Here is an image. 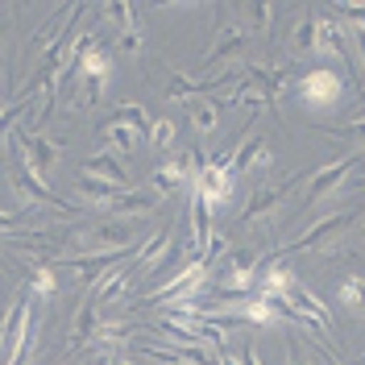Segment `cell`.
I'll use <instances>...</instances> for the list:
<instances>
[{
    "label": "cell",
    "instance_id": "cell-43",
    "mask_svg": "<svg viewBox=\"0 0 365 365\" xmlns=\"http://www.w3.org/2000/svg\"><path fill=\"white\" fill-rule=\"evenodd\" d=\"M287 365H307V361H303V357H291V361H287Z\"/></svg>",
    "mask_w": 365,
    "mask_h": 365
},
{
    "label": "cell",
    "instance_id": "cell-3",
    "mask_svg": "<svg viewBox=\"0 0 365 365\" xmlns=\"http://www.w3.org/2000/svg\"><path fill=\"white\" fill-rule=\"evenodd\" d=\"M232 154L225 158H200V170L191 175V200H200L207 207H220L225 200H232Z\"/></svg>",
    "mask_w": 365,
    "mask_h": 365
},
{
    "label": "cell",
    "instance_id": "cell-14",
    "mask_svg": "<svg viewBox=\"0 0 365 365\" xmlns=\"http://www.w3.org/2000/svg\"><path fill=\"white\" fill-rule=\"evenodd\" d=\"M274 154L266 150V141L257 133H245V141L232 150V175H241V170H270Z\"/></svg>",
    "mask_w": 365,
    "mask_h": 365
},
{
    "label": "cell",
    "instance_id": "cell-27",
    "mask_svg": "<svg viewBox=\"0 0 365 365\" xmlns=\"http://www.w3.org/2000/svg\"><path fill=\"white\" fill-rule=\"evenodd\" d=\"M29 295L38 299V303H50V299L58 295V278H54V270L50 266H34V278H29Z\"/></svg>",
    "mask_w": 365,
    "mask_h": 365
},
{
    "label": "cell",
    "instance_id": "cell-17",
    "mask_svg": "<svg viewBox=\"0 0 365 365\" xmlns=\"http://www.w3.org/2000/svg\"><path fill=\"white\" fill-rule=\"evenodd\" d=\"M299 278L291 274V266H282V262H266V270H262V278H257V295L262 299H282L291 287H295Z\"/></svg>",
    "mask_w": 365,
    "mask_h": 365
},
{
    "label": "cell",
    "instance_id": "cell-30",
    "mask_svg": "<svg viewBox=\"0 0 365 365\" xmlns=\"http://www.w3.org/2000/svg\"><path fill=\"white\" fill-rule=\"evenodd\" d=\"M241 25L250 29V38H253V34H270L274 9H270V4H245V13H241Z\"/></svg>",
    "mask_w": 365,
    "mask_h": 365
},
{
    "label": "cell",
    "instance_id": "cell-21",
    "mask_svg": "<svg viewBox=\"0 0 365 365\" xmlns=\"http://www.w3.org/2000/svg\"><path fill=\"white\" fill-rule=\"evenodd\" d=\"M83 175L104 179V182H113V187H125V191H129V175L120 170V158H116V154H91V158L83 162Z\"/></svg>",
    "mask_w": 365,
    "mask_h": 365
},
{
    "label": "cell",
    "instance_id": "cell-13",
    "mask_svg": "<svg viewBox=\"0 0 365 365\" xmlns=\"http://www.w3.org/2000/svg\"><path fill=\"white\" fill-rule=\"evenodd\" d=\"M13 187H17V195L29 200V204H46V207H58V212L71 207V204H63V200H58V195H54V191H50V187H46V182L25 166V162H17V170H13Z\"/></svg>",
    "mask_w": 365,
    "mask_h": 365
},
{
    "label": "cell",
    "instance_id": "cell-38",
    "mask_svg": "<svg viewBox=\"0 0 365 365\" xmlns=\"http://www.w3.org/2000/svg\"><path fill=\"white\" fill-rule=\"evenodd\" d=\"M349 38H353V46H357V54H361V67H365V34H357V29H349ZM361 91H365V71H361Z\"/></svg>",
    "mask_w": 365,
    "mask_h": 365
},
{
    "label": "cell",
    "instance_id": "cell-15",
    "mask_svg": "<svg viewBox=\"0 0 365 365\" xmlns=\"http://www.w3.org/2000/svg\"><path fill=\"white\" fill-rule=\"evenodd\" d=\"M129 291H133V270H129V262H125L120 270H113L104 282H96V287H91V299H96L100 307H108V303L129 299Z\"/></svg>",
    "mask_w": 365,
    "mask_h": 365
},
{
    "label": "cell",
    "instance_id": "cell-24",
    "mask_svg": "<svg viewBox=\"0 0 365 365\" xmlns=\"http://www.w3.org/2000/svg\"><path fill=\"white\" fill-rule=\"evenodd\" d=\"M336 303H341L349 316L365 319V278L361 274H344L341 287H336Z\"/></svg>",
    "mask_w": 365,
    "mask_h": 365
},
{
    "label": "cell",
    "instance_id": "cell-42",
    "mask_svg": "<svg viewBox=\"0 0 365 365\" xmlns=\"http://www.w3.org/2000/svg\"><path fill=\"white\" fill-rule=\"evenodd\" d=\"M108 365H137V361H129V357H113Z\"/></svg>",
    "mask_w": 365,
    "mask_h": 365
},
{
    "label": "cell",
    "instance_id": "cell-32",
    "mask_svg": "<svg viewBox=\"0 0 365 365\" xmlns=\"http://www.w3.org/2000/svg\"><path fill=\"white\" fill-rule=\"evenodd\" d=\"M150 145H154V150H158V154H166V150H170V145H175V137H179V129H175V120H170V116H158V120H154V125H150Z\"/></svg>",
    "mask_w": 365,
    "mask_h": 365
},
{
    "label": "cell",
    "instance_id": "cell-16",
    "mask_svg": "<svg viewBox=\"0 0 365 365\" xmlns=\"http://www.w3.org/2000/svg\"><path fill=\"white\" fill-rule=\"evenodd\" d=\"M232 316H241V319H250V324H262V328H282V312L274 307L270 299H237L232 303Z\"/></svg>",
    "mask_w": 365,
    "mask_h": 365
},
{
    "label": "cell",
    "instance_id": "cell-34",
    "mask_svg": "<svg viewBox=\"0 0 365 365\" xmlns=\"http://www.w3.org/2000/svg\"><path fill=\"white\" fill-rule=\"evenodd\" d=\"M336 17H341L349 29H357V34H365V4H357V0H344L341 9H336Z\"/></svg>",
    "mask_w": 365,
    "mask_h": 365
},
{
    "label": "cell",
    "instance_id": "cell-1",
    "mask_svg": "<svg viewBox=\"0 0 365 365\" xmlns=\"http://www.w3.org/2000/svg\"><path fill=\"white\" fill-rule=\"evenodd\" d=\"M274 307L282 312V316H291L299 328H307V332H316V336H332V307L316 299L303 282H295L291 291L282 299H274Z\"/></svg>",
    "mask_w": 365,
    "mask_h": 365
},
{
    "label": "cell",
    "instance_id": "cell-31",
    "mask_svg": "<svg viewBox=\"0 0 365 365\" xmlns=\"http://www.w3.org/2000/svg\"><path fill=\"white\" fill-rule=\"evenodd\" d=\"M137 137L133 129H125V125H108V150H113L116 158H129V154H137Z\"/></svg>",
    "mask_w": 365,
    "mask_h": 365
},
{
    "label": "cell",
    "instance_id": "cell-6",
    "mask_svg": "<svg viewBox=\"0 0 365 365\" xmlns=\"http://www.w3.org/2000/svg\"><path fill=\"white\" fill-rule=\"evenodd\" d=\"M361 225V216H357V207H336V212H328V216H319L316 225H307L299 232V241L287 245V253H299V250H324V245H332V241H344L349 237V228Z\"/></svg>",
    "mask_w": 365,
    "mask_h": 365
},
{
    "label": "cell",
    "instance_id": "cell-22",
    "mask_svg": "<svg viewBox=\"0 0 365 365\" xmlns=\"http://www.w3.org/2000/svg\"><path fill=\"white\" fill-rule=\"evenodd\" d=\"M108 212L137 220V216H154V212H158V200H154L150 191H125V195H116L113 204H108Z\"/></svg>",
    "mask_w": 365,
    "mask_h": 365
},
{
    "label": "cell",
    "instance_id": "cell-12",
    "mask_svg": "<svg viewBox=\"0 0 365 365\" xmlns=\"http://www.w3.org/2000/svg\"><path fill=\"white\" fill-rule=\"evenodd\" d=\"M175 237H179L175 228H158V232H150V237H145V245H141V250H137L133 257H129V270H133V278H137V274L158 270L162 257L175 250Z\"/></svg>",
    "mask_w": 365,
    "mask_h": 365
},
{
    "label": "cell",
    "instance_id": "cell-40",
    "mask_svg": "<svg viewBox=\"0 0 365 365\" xmlns=\"http://www.w3.org/2000/svg\"><path fill=\"white\" fill-rule=\"evenodd\" d=\"M216 353H220V365H241V357H232L228 349H216Z\"/></svg>",
    "mask_w": 365,
    "mask_h": 365
},
{
    "label": "cell",
    "instance_id": "cell-41",
    "mask_svg": "<svg viewBox=\"0 0 365 365\" xmlns=\"http://www.w3.org/2000/svg\"><path fill=\"white\" fill-rule=\"evenodd\" d=\"M9 21H13V13H9V9H0V29H4Z\"/></svg>",
    "mask_w": 365,
    "mask_h": 365
},
{
    "label": "cell",
    "instance_id": "cell-44",
    "mask_svg": "<svg viewBox=\"0 0 365 365\" xmlns=\"http://www.w3.org/2000/svg\"><path fill=\"white\" fill-rule=\"evenodd\" d=\"M4 113H9V104H4V96H0V116H4Z\"/></svg>",
    "mask_w": 365,
    "mask_h": 365
},
{
    "label": "cell",
    "instance_id": "cell-39",
    "mask_svg": "<svg viewBox=\"0 0 365 365\" xmlns=\"http://www.w3.org/2000/svg\"><path fill=\"white\" fill-rule=\"evenodd\" d=\"M237 357H241V365H262V357H257V349H253V344H241V353H237Z\"/></svg>",
    "mask_w": 365,
    "mask_h": 365
},
{
    "label": "cell",
    "instance_id": "cell-9",
    "mask_svg": "<svg viewBox=\"0 0 365 365\" xmlns=\"http://www.w3.org/2000/svg\"><path fill=\"white\" fill-rule=\"evenodd\" d=\"M295 182H299V179H278V182H266V187H253L250 204L241 207V216H237V220H241L245 228H250V225H262L274 207L287 200V191H291Z\"/></svg>",
    "mask_w": 365,
    "mask_h": 365
},
{
    "label": "cell",
    "instance_id": "cell-28",
    "mask_svg": "<svg viewBox=\"0 0 365 365\" xmlns=\"http://www.w3.org/2000/svg\"><path fill=\"white\" fill-rule=\"evenodd\" d=\"M125 336H133V328H129V324H120V319L104 324V319H100V328H96V336H91V349H100V353H104V349L120 344Z\"/></svg>",
    "mask_w": 365,
    "mask_h": 365
},
{
    "label": "cell",
    "instance_id": "cell-11",
    "mask_svg": "<svg viewBox=\"0 0 365 365\" xmlns=\"http://www.w3.org/2000/svg\"><path fill=\"white\" fill-rule=\"evenodd\" d=\"M195 162H200V154H179V158L158 162V166L150 170V187H154L158 195H175V191H179L182 182H187L191 175H195V170H191Z\"/></svg>",
    "mask_w": 365,
    "mask_h": 365
},
{
    "label": "cell",
    "instance_id": "cell-29",
    "mask_svg": "<svg viewBox=\"0 0 365 365\" xmlns=\"http://www.w3.org/2000/svg\"><path fill=\"white\" fill-rule=\"evenodd\" d=\"M316 13H307L303 21L291 29V54H307V50H316Z\"/></svg>",
    "mask_w": 365,
    "mask_h": 365
},
{
    "label": "cell",
    "instance_id": "cell-10",
    "mask_svg": "<svg viewBox=\"0 0 365 365\" xmlns=\"http://www.w3.org/2000/svg\"><path fill=\"white\" fill-rule=\"evenodd\" d=\"M344 34H349V25L341 17H319L316 21V54L319 58H332L341 71H349V54H344Z\"/></svg>",
    "mask_w": 365,
    "mask_h": 365
},
{
    "label": "cell",
    "instance_id": "cell-33",
    "mask_svg": "<svg viewBox=\"0 0 365 365\" xmlns=\"http://www.w3.org/2000/svg\"><path fill=\"white\" fill-rule=\"evenodd\" d=\"M104 17H108L113 25H120V29H133V25H141V9H137V4H125V0H116V4L104 9Z\"/></svg>",
    "mask_w": 365,
    "mask_h": 365
},
{
    "label": "cell",
    "instance_id": "cell-7",
    "mask_svg": "<svg viewBox=\"0 0 365 365\" xmlns=\"http://www.w3.org/2000/svg\"><path fill=\"white\" fill-rule=\"evenodd\" d=\"M245 46H250V29L241 21L225 25L220 34H216V42H212V50L204 54V71L207 79H225L216 67H232V63H241L245 58Z\"/></svg>",
    "mask_w": 365,
    "mask_h": 365
},
{
    "label": "cell",
    "instance_id": "cell-8",
    "mask_svg": "<svg viewBox=\"0 0 365 365\" xmlns=\"http://www.w3.org/2000/svg\"><path fill=\"white\" fill-rule=\"evenodd\" d=\"M257 262H262V253H257V250H232L225 257L220 291H225L228 299H245V291L257 282Z\"/></svg>",
    "mask_w": 365,
    "mask_h": 365
},
{
    "label": "cell",
    "instance_id": "cell-37",
    "mask_svg": "<svg viewBox=\"0 0 365 365\" xmlns=\"http://www.w3.org/2000/svg\"><path fill=\"white\" fill-rule=\"evenodd\" d=\"M58 25H63V13H54V17H50V21H46L42 29H38V38H34V46H38V50H42V46L50 42V34H54V29H58Z\"/></svg>",
    "mask_w": 365,
    "mask_h": 365
},
{
    "label": "cell",
    "instance_id": "cell-4",
    "mask_svg": "<svg viewBox=\"0 0 365 365\" xmlns=\"http://www.w3.org/2000/svg\"><path fill=\"white\" fill-rule=\"evenodd\" d=\"M299 100H303V108H312V113H336L341 108V100H344V79H341V71H332V67H312V71H303L299 75Z\"/></svg>",
    "mask_w": 365,
    "mask_h": 365
},
{
    "label": "cell",
    "instance_id": "cell-23",
    "mask_svg": "<svg viewBox=\"0 0 365 365\" xmlns=\"http://www.w3.org/2000/svg\"><path fill=\"white\" fill-rule=\"evenodd\" d=\"M96 328H100V303L88 295L79 303V312H75V324H71V336H75L71 344H75V349H79V344H91Z\"/></svg>",
    "mask_w": 365,
    "mask_h": 365
},
{
    "label": "cell",
    "instance_id": "cell-5",
    "mask_svg": "<svg viewBox=\"0 0 365 365\" xmlns=\"http://www.w3.org/2000/svg\"><path fill=\"white\" fill-rule=\"evenodd\" d=\"M361 162H365V154H361V150H353V154H344V158L328 162V166L307 170V191H303V204H299V207H316V204H324L328 195H336L344 182H349L353 166H361Z\"/></svg>",
    "mask_w": 365,
    "mask_h": 365
},
{
    "label": "cell",
    "instance_id": "cell-26",
    "mask_svg": "<svg viewBox=\"0 0 365 365\" xmlns=\"http://www.w3.org/2000/svg\"><path fill=\"white\" fill-rule=\"evenodd\" d=\"M108 125H125V129H133V133H150V125H154V120H150V116H145V108H141V104H133V100H129V104H116L113 108V116H108Z\"/></svg>",
    "mask_w": 365,
    "mask_h": 365
},
{
    "label": "cell",
    "instance_id": "cell-25",
    "mask_svg": "<svg viewBox=\"0 0 365 365\" xmlns=\"http://www.w3.org/2000/svg\"><path fill=\"white\" fill-rule=\"evenodd\" d=\"M216 83H220V79H200V83H195V79H187L182 71H175V79L166 83V100H170V104H187V100H200L204 88H216Z\"/></svg>",
    "mask_w": 365,
    "mask_h": 365
},
{
    "label": "cell",
    "instance_id": "cell-45",
    "mask_svg": "<svg viewBox=\"0 0 365 365\" xmlns=\"http://www.w3.org/2000/svg\"><path fill=\"white\" fill-rule=\"evenodd\" d=\"M332 365H336V361H332Z\"/></svg>",
    "mask_w": 365,
    "mask_h": 365
},
{
    "label": "cell",
    "instance_id": "cell-36",
    "mask_svg": "<svg viewBox=\"0 0 365 365\" xmlns=\"http://www.w3.org/2000/svg\"><path fill=\"white\" fill-rule=\"evenodd\" d=\"M21 225H25V212H21V207H13V212H0V232H9V237H13Z\"/></svg>",
    "mask_w": 365,
    "mask_h": 365
},
{
    "label": "cell",
    "instance_id": "cell-2",
    "mask_svg": "<svg viewBox=\"0 0 365 365\" xmlns=\"http://www.w3.org/2000/svg\"><path fill=\"white\" fill-rule=\"evenodd\" d=\"M75 241L88 253H133L137 245V220L113 216V220H96L88 228H75Z\"/></svg>",
    "mask_w": 365,
    "mask_h": 365
},
{
    "label": "cell",
    "instance_id": "cell-35",
    "mask_svg": "<svg viewBox=\"0 0 365 365\" xmlns=\"http://www.w3.org/2000/svg\"><path fill=\"white\" fill-rule=\"evenodd\" d=\"M116 46H120L125 54H141V25H133V29H120Z\"/></svg>",
    "mask_w": 365,
    "mask_h": 365
},
{
    "label": "cell",
    "instance_id": "cell-20",
    "mask_svg": "<svg viewBox=\"0 0 365 365\" xmlns=\"http://www.w3.org/2000/svg\"><path fill=\"white\" fill-rule=\"evenodd\" d=\"M113 54H108V46H91L88 54H83V63H79V75H83V79H96V83H104V88H108V83H113Z\"/></svg>",
    "mask_w": 365,
    "mask_h": 365
},
{
    "label": "cell",
    "instance_id": "cell-19",
    "mask_svg": "<svg viewBox=\"0 0 365 365\" xmlns=\"http://www.w3.org/2000/svg\"><path fill=\"white\" fill-rule=\"evenodd\" d=\"M182 113H187V120H191V129L195 133H216V125H220V100H207V96H200V100H187L182 104Z\"/></svg>",
    "mask_w": 365,
    "mask_h": 365
},
{
    "label": "cell",
    "instance_id": "cell-18",
    "mask_svg": "<svg viewBox=\"0 0 365 365\" xmlns=\"http://www.w3.org/2000/svg\"><path fill=\"white\" fill-rule=\"evenodd\" d=\"M75 195L83 200V204H96V207H108L116 195H125V187H113V182L104 179H91V175H75Z\"/></svg>",
    "mask_w": 365,
    "mask_h": 365
}]
</instances>
